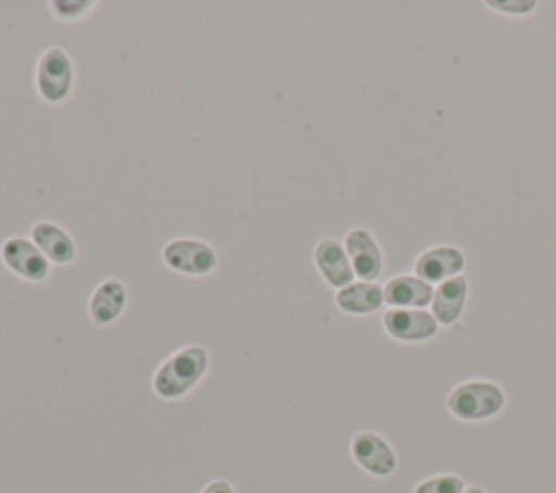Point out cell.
I'll use <instances>...</instances> for the list:
<instances>
[{"label": "cell", "instance_id": "obj_18", "mask_svg": "<svg viewBox=\"0 0 556 493\" xmlns=\"http://www.w3.org/2000/svg\"><path fill=\"white\" fill-rule=\"evenodd\" d=\"M489 7H493V9H500L502 13H513V15H523V13H530L534 7H536V2H521V0H515V2H495V0H491L489 2Z\"/></svg>", "mask_w": 556, "mask_h": 493}, {"label": "cell", "instance_id": "obj_6", "mask_svg": "<svg viewBox=\"0 0 556 493\" xmlns=\"http://www.w3.org/2000/svg\"><path fill=\"white\" fill-rule=\"evenodd\" d=\"M0 258L4 267L28 282H43L50 276V261L30 241V237L11 235L0 245Z\"/></svg>", "mask_w": 556, "mask_h": 493}, {"label": "cell", "instance_id": "obj_17", "mask_svg": "<svg viewBox=\"0 0 556 493\" xmlns=\"http://www.w3.org/2000/svg\"><path fill=\"white\" fill-rule=\"evenodd\" d=\"M93 7L98 4L96 2H50V9L59 20H78L91 13Z\"/></svg>", "mask_w": 556, "mask_h": 493}, {"label": "cell", "instance_id": "obj_10", "mask_svg": "<svg viewBox=\"0 0 556 493\" xmlns=\"http://www.w3.org/2000/svg\"><path fill=\"white\" fill-rule=\"evenodd\" d=\"M465 267V254L456 245H434L424 250L415 261V276L426 282H443Z\"/></svg>", "mask_w": 556, "mask_h": 493}, {"label": "cell", "instance_id": "obj_7", "mask_svg": "<svg viewBox=\"0 0 556 493\" xmlns=\"http://www.w3.org/2000/svg\"><path fill=\"white\" fill-rule=\"evenodd\" d=\"M382 328L395 341L419 343L439 332V321L426 308H387L382 313Z\"/></svg>", "mask_w": 556, "mask_h": 493}, {"label": "cell", "instance_id": "obj_20", "mask_svg": "<svg viewBox=\"0 0 556 493\" xmlns=\"http://www.w3.org/2000/svg\"><path fill=\"white\" fill-rule=\"evenodd\" d=\"M463 493H486V489L480 484H469V486H465Z\"/></svg>", "mask_w": 556, "mask_h": 493}, {"label": "cell", "instance_id": "obj_11", "mask_svg": "<svg viewBox=\"0 0 556 493\" xmlns=\"http://www.w3.org/2000/svg\"><path fill=\"white\" fill-rule=\"evenodd\" d=\"M30 241L54 265H70L78 256V248H76L72 235L63 226H59L50 219H39L33 224Z\"/></svg>", "mask_w": 556, "mask_h": 493}, {"label": "cell", "instance_id": "obj_14", "mask_svg": "<svg viewBox=\"0 0 556 493\" xmlns=\"http://www.w3.org/2000/svg\"><path fill=\"white\" fill-rule=\"evenodd\" d=\"M467 291H469V282L463 274L439 282L430 302V313L434 315L439 326H452L463 315Z\"/></svg>", "mask_w": 556, "mask_h": 493}, {"label": "cell", "instance_id": "obj_9", "mask_svg": "<svg viewBox=\"0 0 556 493\" xmlns=\"http://www.w3.org/2000/svg\"><path fill=\"white\" fill-rule=\"evenodd\" d=\"M313 261L319 276L334 289H343L356 278L343 243L332 237H324L321 241H317L313 250Z\"/></svg>", "mask_w": 556, "mask_h": 493}, {"label": "cell", "instance_id": "obj_1", "mask_svg": "<svg viewBox=\"0 0 556 493\" xmlns=\"http://www.w3.org/2000/svg\"><path fill=\"white\" fill-rule=\"evenodd\" d=\"M208 371V352L204 345H185L169 354L152 376V391L165 402L185 397Z\"/></svg>", "mask_w": 556, "mask_h": 493}, {"label": "cell", "instance_id": "obj_5", "mask_svg": "<svg viewBox=\"0 0 556 493\" xmlns=\"http://www.w3.org/2000/svg\"><path fill=\"white\" fill-rule=\"evenodd\" d=\"M350 456L374 478H389L397 469L395 450L382 434L374 430H358L350 439Z\"/></svg>", "mask_w": 556, "mask_h": 493}, {"label": "cell", "instance_id": "obj_16", "mask_svg": "<svg viewBox=\"0 0 556 493\" xmlns=\"http://www.w3.org/2000/svg\"><path fill=\"white\" fill-rule=\"evenodd\" d=\"M465 486L467 484L458 473H437L417 482L413 493H463Z\"/></svg>", "mask_w": 556, "mask_h": 493}, {"label": "cell", "instance_id": "obj_2", "mask_svg": "<svg viewBox=\"0 0 556 493\" xmlns=\"http://www.w3.org/2000/svg\"><path fill=\"white\" fill-rule=\"evenodd\" d=\"M506 393L497 382L491 380H467L456 384L447 397V410L460 421H484L502 413Z\"/></svg>", "mask_w": 556, "mask_h": 493}, {"label": "cell", "instance_id": "obj_13", "mask_svg": "<svg viewBox=\"0 0 556 493\" xmlns=\"http://www.w3.org/2000/svg\"><path fill=\"white\" fill-rule=\"evenodd\" d=\"M382 295L391 308H424L430 306L434 289L430 282L417 276L400 274L384 282Z\"/></svg>", "mask_w": 556, "mask_h": 493}, {"label": "cell", "instance_id": "obj_3", "mask_svg": "<svg viewBox=\"0 0 556 493\" xmlns=\"http://www.w3.org/2000/svg\"><path fill=\"white\" fill-rule=\"evenodd\" d=\"M35 87L43 102L61 104L74 89V61L61 46L48 48L35 67Z\"/></svg>", "mask_w": 556, "mask_h": 493}, {"label": "cell", "instance_id": "obj_4", "mask_svg": "<svg viewBox=\"0 0 556 493\" xmlns=\"http://www.w3.org/2000/svg\"><path fill=\"white\" fill-rule=\"evenodd\" d=\"M161 258L172 271L185 276H208L219 265L217 250L208 241L193 237H176L167 241L161 250Z\"/></svg>", "mask_w": 556, "mask_h": 493}, {"label": "cell", "instance_id": "obj_15", "mask_svg": "<svg viewBox=\"0 0 556 493\" xmlns=\"http://www.w3.org/2000/svg\"><path fill=\"white\" fill-rule=\"evenodd\" d=\"M384 302L382 287L367 280H354L345 285L343 289H337L334 304L339 311L348 315H369L376 313Z\"/></svg>", "mask_w": 556, "mask_h": 493}, {"label": "cell", "instance_id": "obj_12", "mask_svg": "<svg viewBox=\"0 0 556 493\" xmlns=\"http://www.w3.org/2000/svg\"><path fill=\"white\" fill-rule=\"evenodd\" d=\"M126 302H128L126 285L117 278H106L89 295V304H87L89 319L96 326H111L124 313Z\"/></svg>", "mask_w": 556, "mask_h": 493}, {"label": "cell", "instance_id": "obj_8", "mask_svg": "<svg viewBox=\"0 0 556 493\" xmlns=\"http://www.w3.org/2000/svg\"><path fill=\"white\" fill-rule=\"evenodd\" d=\"M343 248L348 252L354 276L358 280L374 282L382 274V267H384L382 250H380L376 237L367 228L348 230V235L343 239Z\"/></svg>", "mask_w": 556, "mask_h": 493}, {"label": "cell", "instance_id": "obj_19", "mask_svg": "<svg viewBox=\"0 0 556 493\" xmlns=\"http://www.w3.org/2000/svg\"><path fill=\"white\" fill-rule=\"evenodd\" d=\"M200 493H237V491H235V486L228 480L215 478L208 484H204V489Z\"/></svg>", "mask_w": 556, "mask_h": 493}]
</instances>
